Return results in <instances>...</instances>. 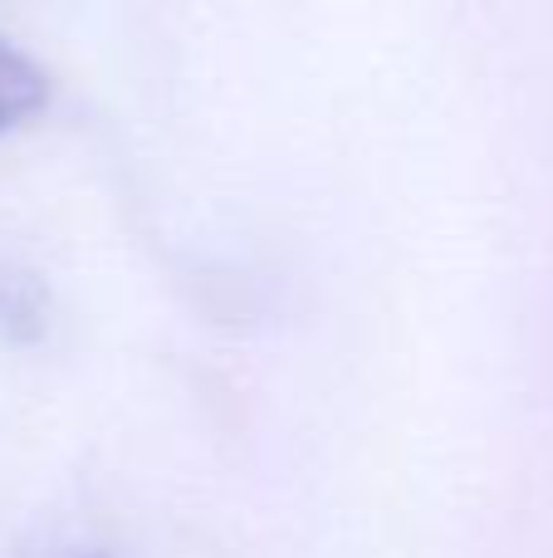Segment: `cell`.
<instances>
[{
    "label": "cell",
    "mask_w": 553,
    "mask_h": 558,
    "mask_svg": "<svg viewBox=\"0 0 553 558\" xmlns=\"http://www.w3.org/2000/svg\"><path fill=\"white\" fill-rule=\"evenodd\" d=\"M39 104H45V74L0 39V137L25 123L29 113H39Z\"/></svg>",
    "instance_id": "6da1fadb"
}]
</instances>
